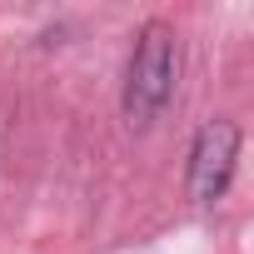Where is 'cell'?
Instances as JSON below:
<instances>
[{
	"instance_id": "obj_1",
	"label": "cell",
	"mask_w": 254,
	"mask_h": 254,
	"mask_svg": "<svg viewBox=\"0 0 254 254\" xmlns=\"http://www.w3.org/2000/svg\"><path fill=\"white\" fill-rule=\"evenodd\" d=\"M175 80H180V45H175V25L170 20H145L125 65V120L145 130L165 115V105L175 100Z\"/></svg>"
},
{
	"instance_id": "obj_2",
	"label": "cell",
	"mask_w": 254,
	"mask_h": 254,
	"mask_svg": "<svg viewBox=\"0 0 254 254\" xmlns=\"http://www.w3.org/2000/svg\"><path fill=\"white\" fill-rule=\"evenodd\" d=\"M239 125L234 120H209L199 125V135L190 145V170H185V190H190V204L209 209L229 194V180H234V165H239Z\"/></svg>"
}]
</instances>
